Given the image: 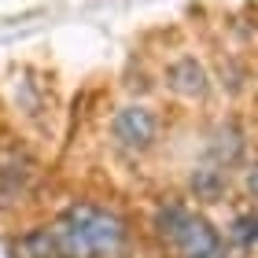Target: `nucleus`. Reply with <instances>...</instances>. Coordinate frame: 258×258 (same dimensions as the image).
<instances>
[{
	"mask_svg": "<svg viewBox=\"0 0 258 258\" xmlns=\"http://www.w3.org/2000/svg\"><path fill=\"white\" fill-rule=\"evenodd\" d=\"M55 258H129L133 225L122 210L96 199H70L48 221Z\"/></svg>",
	"mask_w": 258,
	"mask_h": 258,
	"instance_id": "obj_1",
	"label": "nucleus"
},
{
	"mask_svg": "<svg viewBox=\"0 0 258 258\" xmlns=\"http://www.w3.org/2000/svg\"><path fill=\"white\" fill-rule=\"evenodd\" d=\"M159 140H162V114L148 103H125L107 122V144L129 162L151 155Z\"/></svg>",
	"mask_w": 258,
	"mask_h": 258,
	"instance_id": "obj_2",
	"label": "nucleus"
},
{
	"mask_svg": "<svg viewBox=\"0 0 258 258\" xmlns=\"http://www.w3.org/2000/svg\"><path fill=\"white\" fill-rule=\"evenodd\" d=\"M41 166L33 151L19 140H0V214L19 210L37 188Z\"/></svg>",
	"mask_w": 258,
	"mask_h": 258,
	"instance_id": "obj_3",
	"label": "nucleus"
},
{
	"mask_svg": "<svg viewBox=\"0 0 258 258\" xmlns=\"http://www.w3.org/2000/svg\"><path fill=\"white\" fill-rule=\"evenodd\" d=\"M251 140H247V129H243L236 118H225V122H218L214 125V133L207 137V148H203V162H210V166H218V170H240L243 162H247L251 155Z\"/></svg>",
	"mask_w": 258,
	"mask_h": 258,
	"instance_id": "obj_4",
	"label": "nucleus"
},
{
	"mask_svg": "<svg viewBox=\"0 0 258 258\" xmlns=\"http://www.w3.org/2000/svg\"><path fill=\"white\" fill-rule=\"evenodd\" d=\"M170 251L177 258H229V243H225L221 229L207 214L192 210L188 221H184V229H181V236L173 240Z\"/></svg>",
	"mask_w": 258,
	"mask_h": 258,
	"instance_id": "obj_5",
	"label": "nucleus"
},
{
	"mask_svg": "<svg viewBox=\"0 0 258 258\" xmlns=\"http://www.w3.org/2000/svg\"><path fill=\"white\" fill-rule=\"evenodd\" d=\"M166 89L173 96L188 100V103H207L214 81H210V70L199 63L196 55H177V59L166 67Z\"/></svg>",
	"mask_w": 258,
	"mask_h": 258,
	"instance_id": "obj_6",
	"label": "nucleus"
},
{
	"mask_svg": "<svg viewBox=\"0 0 258 258\" xmlns=\"http://www.w3.org/2000/svg\"><path fill=\"white\" fill-rule=\"evenodd\" d=\"M192 203L184 196H162L155 199V207H151V214H148V232H151V240L159 243V247H173V240L181 236V229H184V221H188L192 214Z\"/></svg>",
	"mask_w": 258,
	"mask_h": 258,
	"instance_id": "obj_7",
	"label": "nucleus"
},
{
	"mask_svg": "<svg viewBox=\"0 0 258 258\" xmlns=\"http://www.w3.org/2000/svg\"><path fill=\"white\" fill-rule=\"evenodd\" d=\"M232 188V173L210 166V162H196L184 177V199H196L199 207H218L225 203V196Z\"/></svg>",
	"mask_w": 258,
	"mask_h": 258,
	"instance_id": "obj_8",
	"label": "nucleus"
},
{
	"mask_svg": "<svg viewBox=\"0 0 258 258\" xmlns=\"http://www.w3.org/2000/svg\"><path fill=\"white\" fill-rule=\"evenodd\" d=\"M8 254L11 258H55V243H52L48 221H44V225H30V229H22L19 236H11Z\"/></svg>",
	"mask_w": 258,
	"mask_h": 258,
	"instance_id": "obj_9",
	"label": "nucleus"
},
{
	"mask_svg": "<svg viewBox=\"0 0 258 258\" xmlns=\"http://www.w3.org/2000/svg\"><path fill=\"white\" fill-rule=\"evenodd\" d=\"M225 243H229V251L236 247V251H258V207H243L236 210V214L229 218V225H225Z\"/></svg>",
	"mask_w": 258,
	"mask_h": 258,
	"instance_id": "obj_10",
	"label": "nucleus"
},
{
	"mask_svg": "<svg viewBox=\"0 0 258 258\" xmlns=\"http://www.w3.org/2000/svg\"><path fill=\"white\" fill-rule=\"evenodd\" d=\"M240 192L251 199V203L258 207V155L254 159H247L240 166Z\"/></svg>",
	"mask_w": 258,
	"mask_h": 258,
	"instance_id": "obj_11",
	"label": "nucleus"
}]
</instances>
